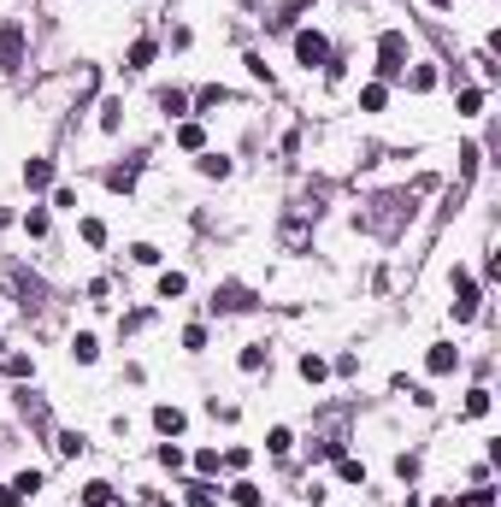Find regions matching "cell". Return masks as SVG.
<instances>
[{
    "instance_id": "cell-25",
    "label": "cell",
    "mask_w": 501,
    "mask_h": 507,
    "mask_svg": "<svg viewBox=\"0 0 501 507\" xmlns=\"http://www.w3.org/2000/svg\"><path fill=\"white\" fill-rule=\"evenodd\" d=\"M177 142H183V148H200L207 136H200V124H183V130H177Z\"/></svg>"
},
{
    "instance_id": "cell-16",
    "label": "cell",
    "mask_w": 501,
    "mask_h": 507,
    "mask_svg": "<svg viewBox=\"0 0 501 507\" xmlns=\"http://www.w3.org/2000/svg\"><path fill=\"white\" fill-rule=\"evenodd\" d=\"M466 413H472V419L490 413V389H472V396H466Z\"/></svg>"
},
{
    "instance_id": "cell-20",
    "label": "cell",
    "mask_w": 501,
    "mask_h": 507,
    "mask_svg": "<svg viewBox=\"0 0 501 507\" xmlns=\"http://www.w3.org/2000/svg\"><path fill=\"white\" fill-rule=\"evenodd\" d=\"M301 378L319 384V378H325V360H319V354H307V360H301Z\"/></svg>"
},
{
    "instance_id": "cell-2",
    "label": "cell",
    "mask_w": 501,
    "mask_h": 507,
    "mask_svg": "<svg viewBox=\"0 0 501 507\" xmlns=\"http://www.w3.org/2000/svg\"><path fill=\"white\" fill-rule=\"evenodd\" d=\"M295 59L307 65V71H313V65H330V42L319 36V30H301V36H295Z\"/></svg>"
},
{
    "instance_id": "cell-7",
    "label": "cell",
    "mask_w": 501,
    "mask_h": 507,
    "mask_svg": "<svg viewBox=\"0 0 501 507\" xmlns=\"http://www.w3.org/2000/svg\"><path fill=\"white\" fill-rule=\"evenodd\" d=\"M12 289L24 295V307H42V283H36V277H30L24 266H12Z\"/></svg>"
},
{
    "instance_id": "cell-29",
    "label": "cell",
    "mask_w": 501,
    "mask_h": 507,
    "mask_svg": "<svg viewBox=\"0 0 501 507\" xmlns=\"http://www.w3.org/2000/svg\"><path fill=\"white\" fill-rule=\"evenodd\" d=\"M360 106H366V112H378V106H383V83H372V89H366V94H360Z\"/></svg>"
},
{
    "instance_id": "cell-17",
    "label": "cell",
    "mask_w": 501,
    "mask_h": 507,
    "mask_svg": "<svg viewBox=\"0 0 501 507\" xmlns=\"http://www.w3.org/2000/svg\"><path fill=\"white\" fill-rule=\"evenodd\" d=\"M83 242H89V248H100V242H107V224H100V219H83Z\"/></svg>"
},
{
    "instance_id": "cell-30",
    "label": "cell",
    "mask_w": 501,
    "mask_h": 507,
    "mask_svg": "<svg viewBox=\"0 0 501 507\" xmlns=\"http://www.w3.org/2000/svg\"><path fill=\"white\" fill-rule=\"evenodd\" d=\"M236 507H260V489L254 484H236Z\"/></svg>"
},
{
    "instance_id": "cell-13",
    "label": "cell",
    "mask_w": 501,
    "mask_h": 507,
    "mask_svg": "<svg viewBox=\"0 0 501 507\" xmlns=\"http://www.w3.org/2000/svg\"><path fill=\"white\" fill-rule=\"evenodd\" d=\"M183 289H189V277H183V271H165V277H159V301H177Z\"/></svg>"
},
{
    "instance_id": "cell-4",
    "label": "cell",
    "mask_w": 501,
    "mask_h": 507,
    "mask_svg": "<svg viewBox=\"0 0 501 507\" xmlns=\"http://www.w3.org/2000/svg\"><path fill=\"white\" fill-rule=\"evenodd\" d=\"M454 289H460V301H454V319L466 324V319L478 313V283H472V277H466V271H454Z\"/></svg>"
},
{
    "instance_id": "cell-14",
    "label": "cell",
    "mask_w": 501,
    "mask_h": 507,
    "mask_svg": "<svg viewBox=\"0 0 501 507\" xmlns=\"http://www.w3.org/2000/svg\"><path fill=\"white\" fill-rule=\"evenodd\" d=\"M83 448H89V436H83V431H59V454H65V460H77Z\"/></svg>"
},
{
    "instance_id": "cell-12",
    "label": "cell",
    "mask_w": 501,
    "mask_h": 507,
    "mask_svg": "<svg viewBox=\"0 0 501 507\" xmlns=\"http://www.w3.org/2000/svg\"><path fill=\"white\" fill-rule=\"evenodd\" d=\"M154 54H159V47H154V42L142 36L136 47H130V71H147V65H154Z\"/></svg>"
},
{
    "instance_id": "cell-3",
    "label": "cell",
    "mask_w": 501,
    "mask_h": 507,
    "mask_svg": "<svg viewBox=\"0 0 501 507\" xmlns=\"http://www.w3.org/2000/svg\"><path fill=\"white\" fill-rule=\"evenodd\" d=\"M0 65H6V71H24V30L18 24L0 30Z\"/></svg>"
},
{
    "instance_id": "cell-27",
    "label": "cell",
    "mask_w": 501,
    "mask_h": 507,
    "mask_svg": "<svg viewBox=\"0 0 501 507\" xmlns=\"http://www.w3.org/2000/svg\"><path fill=\"white\" fill-rule=\"evenodd\" d=\"M130 254H136V266H154V259H159V248H154V242H136Z\"/></svg>"
},
{
    "instance_id": "cell-1",
    "label": "cell",
    "mask_w": 501,
    "mask_h": 507,
    "mask_svg": "<svg viewBox=\"0 0 501 507\" xmlns=\"http://www.w3.org/2000/svg\"><path fill=\"white\" fill-rule=\"evenodd\" d=\"M378 71L383 77L407 71V36H401V30H383V36H378Z\"/></svg>"
},
{
    "instance_id": "cell-6",
    "label": "cell",
    "mask_w": 501,
    "mask_h": 507,
    "mask_svg": "<svg viewBox=\"0 0 501 507\" xmlns=\"http://www.w3.org/2000/svg\"><path fill=\"white\" fill-rule=\"evenodd\" d=\"M183 424H189V419H183V407H154V431H159V436H183Z\"/></svg>"
},
{
    "instance_id": "cell-15",
    "label": "cell",
    "mask_w": 501,
    "mask_h": 507,
    "mask_svg": "<svg viewBox=\"0 0 501 507\" xmlns=\"http://www.w3.org/2000/svg\"><path fill=\"white\" fill-rule=\"evenodd\" d=\"M71 354H77V360H83V366H95V354H100V342H95V336H89V331H83V336H77V342H71Z\"/></svg>"
},
{
    "instance_id": "cell-8",
    "label": "cell",
    "mask_w": 501,
    "mask_h": 507,
    "mask_svg": "<svg viewBox=\"0 0 501 507\" xmlns=\"http://www.w3.org/2000/svg\"><path fill=\"white\" fill-rule=\"evenodd\" d=\"M83 507H119V489H112V484H83Z\"/></svg>"
},
{
    "instance_id": "cell-19",
    "label": "cell",
    "mask_w": 501,
    "mask_h": 507,
    "mask_svg": "<svg viewBox=\"0 0 501 507\" xmlns=\"http://www.w3.org/2000/svg\"><path fill=\"white\" fill-rule=\"evenodd\" d=\"M200 171H207V177H230V159H224V154H207V159H200Z\"/></svg>"
},
{
    "instance_id": "cell-5",
    "label": "cell",
    "mask_w": 501,
    "mask_h": 507,
    "mask_svg": "<svg viewBox=\"0 0 501 507\" xmlns=\"http://www.w3.org/2000/svg\"><path fill=\"white\" fill-rule=\"evenodd\" d=\"M24 189H30V195L54 189V159H30V166H24Z\"/></svg>"
},
{
    "instance_id": "cell-28",
    "label": "cell",
    "mask_w": 501,
    "mask_h": 507,
    "mask_svg": "<svg viewBox=\"0 0 501 507\" xmlns=\"http://www.w3.org/2000/svg\"><path fill=\"white\" fill-rule=\"evenodd\" d=\"M478 106H483V89H466V94H460V112H466V118H472Z\"/></svg>"
},
{
    "instance_id": "cell-21",
    "label": "cell",
    "mask_w": 501,
    "mask_h": 507,
    "mask_svg": "<svg viewBox=\"0 0 501 507\" xmlns=\"http://www.w3.org/2000/svg\"><path fill=\"white\" fill-rule=\"evenodd\" d=\"M407 83H413V89H419V94H425V89H437V71H430V65H419V71H413V77H407Z\"/></svg>"
},
{
    "instance_id": "cell-26",
    "label": "cell",
    "mask_w": 501,
    "mask_h": 507,
    "mask_svg": "<svg viewBox=\"0 0 501 507\" xmlns=\"http://www.w3.org/2000/svg\"><path fill=\"white\" fill-rule=\"evenodd\" d=\"M24 231L30 236H47V212H24Z\"/></svg>"
},
{
    "instance_id": "cell-9",
    "label": "cell",
    "mask_w": 501,
    "mask_h": 507,
    "mask_svg": "<svg viewBox=\"0 0 501 507\" xmlns=\"http://www.w3.org/2000/svg\"><path fill=\"white\" fill-rule=\"evenodd\" d=\"M212 307H224V313H242V307H254V301H248V289H242V283H224L219 295H212Z\"/></svg>"
},
{
    "instance_id": "cell-24",
    "label": "cell",
    "mask_w": 501,
    "mask_h": 507,
    "mask_svg": "<svg viewBox=\"0 0 501 507\" xmlns=\"http://www.w3.org/2000/svg\"><path fill=\"white\" fill-rule=\"evenodd\" d=\"M119 112H124L119 101H107V106H100V130H119Z\"/></svg>"
},
{
    "instance_id": "cell-31",
    "label": "cell",
    "mask_w": 501,
    "mask_h": 507,
    "mask_svg": "<svg viewBox=\"0 0 501 507\" xmlns=\"http://www.w3.org/2000/svg\"><path fill=\"white\" fill-rule=\"evenodd\" d=\"M189 507H212V489L207 484H189Z\"/></svg>"
},
{
    "instance_id": "cell-22",
    "label": "cell",
    "mask_w": 501,
    "mask_h": 507,
    "mask_svg": "<svg viewBox=\"0 0 501 507\" xmlns=\"http://www.w3.org/2000/svg\"><path fill=\"white\" fill-rule=\"evenodd\" d=\"M6 378H30V354H6Z\"/></svg>"
},
{
    "instance_id": "cell-23",
    "label": "cell",
    "mask_w": 501,
    "mask_h": 507,
    "mask_svg": "<svg viewBox=\"0 0 501 507\" xmlns=\"http://www.w3.org/2000/svg\"><path fill=\"white\" fill-rule=\"evenodd\" d=\"M265 366V348H260V342H254V348H242V372H260Z\"/></svg>"
},
{
    "instance_id": "cell-11",
    "label": "cell",
    "mask_w": 501,
    "mask_h": 507,
    "mask_svg": "<svg viewBox=\"0 0 501 507\" xmlns=\"http://www.w3.org/2000/svg\"><path fill=\"white\" fill-rule=\"evenodd\" d=\"M183 106H189L183 89H159V112H165V118H183Z\"/></svg>"
},
{
    "instance_id": "cell-10",
    "label": "cell",
    "mask_w": 501,
    "mask_h": 507,
    "mask_svg": "<svg viewBox=\"0 0 501 507\" xmlns=\"http://www.w3.org/2000/svg\"><path fill=\"white\" fill-rule=\"evenodd\" d=\"M425 366H430V372H437V378H442V372H454V366H460V354L448 348V342H437V348H430V360H425Z\"/></svg>"
},
{
    "instance_id": "cell-18",
    "label": "cell",
    "mask_w": 501,
    "mask_h": 507,
    "mask_svg": "<svg viewBox=\"0 0 501 507\" xmlns=\"http://www.w3.org/2000/svg\"><path fill=\"white\" fill-rule=\"evenodd\" d=\"M12 489H18V496H36V489H42V472H18V478H12Z\"/></svg>"
}]
</instances>
